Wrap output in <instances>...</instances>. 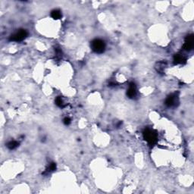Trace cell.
Masks as SVG:
<instances>
[{"label":"cell","instance_id":"obj_1","mask_svg":"<svg viewBox=\"0 0 194 194\" xmlns=\"http://www.w3.org/2000/svg\"><path fill=\"white\" fill-rule=\"evenodd\" d=\"M92 49L94 52L101 53L105 49V43L100 40H95L92 42Z\"/></svg>","mask_w":194,"mask_h":194},{"label":"cell","instance_id":"obj_2","mask_svg":"<svg viewBox=\"0 0 194 194\" xmlns=\"http://www.w3.org/2000/svg\"><path fill=\"white\" fill-rule=\"evenodd\" d=\"M28 35V33L24 30H21L13 34L11 37V40L13 41H21L23 40Z\"/></svg>","mask_w":194,"mask_h":194},{"label":"cell","instance_id":"obj_3","mask_svg":"<svg viewBox=\"0 0 194 194\" xmlns=\"http://www.w3.org/2000/svg\"><path fill=\"white\" fill-rule=\"evenodd\" d=\"M144 137L146 141H148L149 143H152L153 142L155 141L156 139V135L153 133L152 130H146L145 134H144Z\"/></svg>","mask_w":194,"mask_h":194},{"label":"cell","instance_id":"obj_4","mask_svg":"<svg viewBox=\"0 0 194 194\" xmlns=\"http://www.w3.org/2000/svg\"><path fill=\"white\" fill-rule=\"evenodd\" d=\"M133 84L130 85V87H129V89H128V90H127V95H128V96L130 97V98L136 95V93H137L136 92V87Z\"/></svg>","mask_w":194,"mask_h":194},{"label":"cell","instance_id":"obj_5","mask_svg":"<svg viewBox=\"0 0 194 194\" xmlns=\"http://www.w3.org/2000/svg\"><path fill=\"white\" fill-rule=\"evenodd\" d=\"M175 102H176V96H169L167 99L166 104L169 106H171V105H174Z\"/></svg>","mask_w":194,"mask_h":194},{"label":"cell","instance_id":"obj_6","mask_svg":"<svg viewBox=\"0 0 194 194\" xmlns=\"http://www.w3.org/2000/svg\"><path fill=\"white\" fill-rule=\"evenodd\" d=\"M52 17L55 19H58L61 17V12L58 11V10H55L52 12Z\"/></svg>","mask_w":194,"mask_h":194},{"label":"cell","instance_id":"obj_7","mask_svg":"<svg viewBox=\"0 0 194 194\" xmlns=\"http://www.w3.org/2000/svg\"><path fill=\"white\" fill-rule=\"evenodd\" d=\"M17 145H18V143H17V142H15V141H11L10 143H8V147L9 149H13L15 147L17 146Z\"/></svg>","mask_w":194,"mask_h":194},{"label":"cell","instance_id":"obj_8","mask_svg":"<svg viewBox=\"0 0 194 194\" xmlns=\"http://www.w3.org/2000/svg\"><path fill=\"white\" fill-rule=\"evenodd\" d=\"M65 124H67V125H68V124L70 123L69 118H65Z\"/></svg>","mask_w":194,"mask_h":194}]
</instances>
